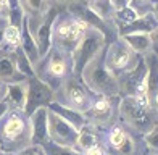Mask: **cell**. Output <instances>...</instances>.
I'll return each mask as SVG.
<instances>
[{
    "instance_id": "obj_16",
    "label": "cell",
    "mask_w": 158,
    "mask_h": 155,
    "mask_svg": "<svg viewBox=\"0 0 158 155\" xmlns=\"http://www.w3.org/2000/svg\"><path fill=\"white\" fill-rule=\"evenodd\" d=\"M19 31H21V40H19V48L21 52H23L27 60L31 61V65L37 66V63L40 61V55H39V48H37V44H35V39L32 36L31 32V27H29V18H27V15L24 16L23 23H21L19 26Z\"/></svg>"
},
{
    "instance_id": "obj_30",
    "label": "cell",
    "mask_w": 158,
    "mask_h": 155,
    "mask_svg": "<svg viewBox=\"0 0 158 155\" xmlns=\"http://www.w3.org/2000/svg\"><path fill=\"white\" fill-rule=\"evenodd\" d=\"M8 3H10V0H0V18H6Z\"/></svg>"
},
{
    "instance_id": "obj_37",
    "label": "cell",
    "mask_w": 158,
    "mask_h": 155,
    "mask_svg": "<svg viewBox=\"0 0 158 155\" xmlns=\"http://www.w3.org/2000/svg\"><path fill=\"white\" fill-rule=\"evenodd\" d=\"M82 2H84V3H87V2H89V0H82Z\"/></svg>"
},
{
    "instance_id": "obj_4",
    "label": "cell",
    "mask_w": 158,
    "mask_h": 155,
    "mask_svg": "<svg viewBox=\"0 0 158 155\" xmlns=\"http://www.w3.org/2000/svg\"><path fill=\"white\" fill-rule=\"evenodd\" d=\"M85 27H87V23L74 13L58 15L53 24L52 47L58 48L61 52L71 53L74 50V47L79 44Z\"/></svg>"
},
{
    "instance_id": "obj_9",
    "label": "cell",
    "mask_w": 158,
    "mask_h": 155,
    "mask_svg": "<svg viewBox=\"0 0 158 155\" xmlns=\"http://www.w3.org/2000/svg\"><path fill=\"white\" fill-rule=\"evenodd\" d=\"M26 84H27L26 107H24L26 116H29L35 108L47 107L50 102L55 100L53 87L50 86V84H47L45 81H42L37 74L26 78Z\"/></svg>"
},
{
    "instance_id": "obj_13",
    "label": "cell",
    "mask_w": 158,
    "mask_h": 155,
    "mask_svg": "<svg viewBox=\"0 0 158 155\" xmlns=\"http://www.w3.org/2000/svg\"><path fill=\"white\" fill-rule=\"evenodd\" d=\"M47 107H39L27 116L31 129V145H42L48 140V123H47Z\"/></svg>"
},
{
    "instance_id": "obj_33",
    "label": "cell",
    "mask_w": 158,
    "mask_h": 155,
    "mask_svg": "<svg viewBox=\"0 0 158 155\" xmlns=\"http://www.w3.org/2000/svg\"><path fill=\"white\" fill-rule=\"evenodd\" d=\"M152 11H153V15L158 18V0H155V3H153V8H152Z\"/></svg>"
},
{
    "instance_id": "obj_5",
    "label": "cell",
    "mask_w": 158,
    "mask_h": 155,
    "mask_svg": "<svg viewBox=\"0 0 158 155\" xmlns=\"http://www.w3.org/2000/svg\"><path fill=\"white\" fill-rule=\"evenodd\" d=\"M35 68V74H37L42 81H45L52 87H60L61 84L73 74V61H71V53L61 52L58 48L52 47L50 52L42 58Z\"/></svg>"
},
{
    "instance_id": "obj_6",
    "label": "cell",
    "mask_w": 158,
    "mask_h": 155,
    "mask_svg": "<svg viewBox=\"0 0 158 155\" xmlns=\"http://www.w3.org/2000/svg\"><path fill=\"white\" fill-rule=\"evenodd\" d=\"M139 57H142V55L132 52V48L121 37H116L108 42L105 48V65L116 78L126 73L127 69H131L137 63Z\"/></svg>"
},
{
    "instance_id": "obj_26",
    "label": "cell",
    "mask_w": 158,
    "mask_h": 155,
    "mask_svg": "<svg viewBox=\"0 0 158 155\" xmlns=\"http://www.w3.org/2000/svg\"><path fill=\"white\" fill-rule=\"evenodd\" d=\"M145 144L148 145V149L158 150V128H150L145 132Z\"/></svg>"
},
{
    "instance_id": "obj_17",
    "label": "cell",
    "mask_w": 158,
    "mask_h": 155,
    "mask_svg": "<svg viewBox=\"0 0 158 155\" xmlns=\"http://www.w3.org/2000/svg\"><path fill=\"white\" fill-rule=\"evenodd\" d=\"M158 27V18L153 15V11L145 13L142 16H137L134 21L127 23L126 26H121L116 29V36H124V34H135V32H145L150 34L153 29Z\"/></svg>"
},
{
    "instance_id": "obj_20",
    "label": "cell",
    "mask_w": 158,
    "mask_h": 155,
    "mask_svg": "<svg viewBox=\"0 0 158 155\" xmlns=\"http://www.w3.org/2000/svg\"><path fill=\"white\" fill-rule=\"evenodd\" d=\"M95 145H98L95 131L92 129L89 124L82 126V128L79 129V137H77V150H81V152H87L89 149H92V147H95Z\"/></svg>"
},
{
    "instance_id": "obj_34",
    "label": "cell",
    "mask_w": 158,
    "mask_h": 155,
    "mask_svg": "<svg viewBox=\"0 0 158 155\" xmlns=\"http://www.w3.org/2000/svg\"><path fill=\"white\" fill-rule=\"evenodd\" d=\"M152 103H155L156 107H158V92H156V94H155V97L152 98V102H150V105H152Z\"/></svg>"
},
{
    "instance_id": "obj_31",
    "label": "cell",
    "mask_w": 158,
    "mask_h": 155,
    "mask_svg": "<svg viewBox=\"0 0 158 155\" xmlns=\"http://www.w3.org/2000/svg\"><path fill=\"white\" fill-rule=\"evenodd\" d=\"M6 23H8V19H6V18H0V48H2V45L5 44V40H3V31H5Z\"/></svg>"
},
{
    "instance_id": "obj_27",
    "label": "cell",
    "mask_w": 158,
    "mask_h": 155,
    "mask_svg": "<svg viewBox=\"0 0 158 155\" xmlns=\"http://www.w3.org/2000/svg\"><path fill=\"white\" fill-rule=\"evenodd\" d=\"M18 155H45L42 145H27L23 150H19Z\"/></svg>"
},
{
    "instance_id": "obj_1",
    "label": "cell",
    "mask_w": 158,
    "mask_h": 155,
    "mask_svg": "<svg viewBox=\"0 0 158 155\" xmlns=\"http://www.w3.org/2000/svg\"><path fill=\"white\" fill-rule=\"evenodd\" d=\"M27 145H31L29 118L21 110H8L0 118V149L18 153Z\"/></svg>"
},
{
    "instance_id": "obj_7",
    "label": "cell",
    "mask_w": 158,
    "mask_h": 155,
    "mask_svg": "<svg viewBox=\"0 0 158 155\" xmlns=\"http://www.w3.org/2000/svg\"><path fill=\"white\" fill-rule=\"evenodd\" d=\"M119 115L131 128L140 132H147L152 128L150 103L139 100L137 97H123L119 102Z\"/></svg>"
},
{
    "instance_id": "obj_19",
    "label": "cell",
    "mask_w": 158,
    "mask_h": 155,
    "mask_svg": "<svg viewBox=\"0 0 158 155\" xmlns=\"http://www.w3.org/2000/svg\"><path fill=\"white\" fill-rule=\"evenodd\" d=\"M121 37L126 44L132 48V52L137 55L145 57L152 52V40H150V34L145 32H135V34H124V36H118Z\"/></svg>"
},
{
    "instance_id": "obj_15",
    "label": "cell",
    "mask_w": 158,
    "mask_h": 155,
    "mask_svg": "<svg viewBox=\"0 0 158 155\" xmlns=\"http://www.w3.org/2000/svg\"><path fill=\"white\" fill-rule=\"evenodd\" d=\"M26 76L18 69L16 65V57L15 50L5 52L0 48V82L8 84V82H16V81H24Z\"/></svg>"
},
{
    "instance_id": "obj_2",
    "label": "cell",
    "mask_w": 158,
    "mask_h": 155,
    "mask_svg": "<svg viewBox=\"0 0 158 155\" xmlns=\"http://www.w3.org/2000/svg\"><path fill=\"white\" fill-rule=\"evenodd\" d=\"M105 48L94 60H90L84 66L79 79L82 81V84L90 92L97 95L116 97L119 94V84H118V78L105 65Z\"/></svg>"
},
{
    "instance_id": "obj_35",
    "label": "cell",
    "mask_w": 158,
    "mask_h": 155,
    "mask_svg": "<svg viewBox=\"0 0 158 155\" xmlns=\"http://www.w3.org/2000/svg\"><path fill=\"white\" fill-rule=\"evenodd\" d=\"M55 2H58V3H71V2H76V0H55Z\"/></svg>"
},
{
    "instance_id": "obj_12",
    "label": "cell",
    "mask_w": 158,
    "mask_h": 155,
    "mask_svg": "<svg viewBox=\"0 0 158 155\" xmlns=\"http://www.w3.org/2000/svg\"><path fill=\"white\" fill-rule=\"evenodd\" d=\"M113 98L114 97H105V95H98L92 102L90 108L87 110L85 115H90L89 118L98 126H108L113 123L114 119V105H113ZM87 118V119H89Z\"/></svg>"
},
{
    "instance_id": "obj_10",
    "label": "cell",
    "mask_w": 158,
    "mask_h": 155,
    "mask_svg": "<svg viewBox=\"0 0 158 155\" xmlns=\"http://www.w3.org/2000/svg\"><path fill=\"white\" fill-rule=\"evenodd\" d=\"M60 15V8L56 5L48 6L47 11L40 16V21L35 27H31V32L35 39V44H37L39 48V55H40V60L45 57V55L50 52L52 48V32H53V24L56 18Z\"/></svg>"
},
{
    "instance_id": "obj_32",
    "label": "cell",
    "mask_w": 158,
    "mask_h": 155,
    "mask_svg": "<svg viewBox=\"0 0 158 155\" xmlns=\"http://www.w3.org/2000/svg\"><path fill=\"white\" fill-rule=\"evenodd\" d=\"M10 108H8V105H6L3 100H0V118H2L5 113H6V111H8Z\"/></svg>"
},
{
    "instance_id": "obj_3",
    "label": "cell",
    "mask_w": 158,
    "mask_h": 155,
    "mask_svg": "<svg viewBox=\"0 0 158 155\" xmlns=\"http://www.w3.org/2000/svg\"><path fill=\"white\" fill-rule=\"evenodd\" d=\"M108 44V37L103 31H100L98 27L89 26L85 27L79 44L74 47V50L71 52V61H73V76L81 78V73L84 66L87 65L90 60H94L97 55L103 50Z\"/></svg>"
},
{
    "instance_id": "obj_24",
    "label": "cell",
    "mask_w": 158,
    "mask_h": 155,
    "mask_svg": "<svg viewBox=\"0 0 158 155\" xmlns=\"http://www.w3.org/2000/svg\"><path fill=\"white\" fill-rule=\"evenodd\" d=\"M21 3H23L24 11H27L26 15H39V16H42L48 8L47 0H21Z\"/></svg>"
},
{
    "instance_id": "obj_36",
    "label": "cell",
    "mask_w": 158,
    "mask_h": 155,
    "mask_svg": "<svg viewBox=\"0 0 158 155\" xmlns=\"http://www.w3.org/2000/svg\"><path fill=\"white\" fill-rule=\"evenodd\" d=\"M2 95H3V84L0 82V100H2Z\"/></svg>"
},
{
    "instance_id": "obj_21",
    "label": "cell",
    "mask_w": 158,
    "mask_h": 155,
    "mask_svg": "<svg viewBox=\"0 0 158 155\" xmlns=\"http://www.w3.org/2000/svg\"><path fill=\"white\" fill-rule=\"evenodd\" d=\"M137 152V145H135V140L132 139L131 134H124L123 140L114 145V147H110V155H135Z\"/></svg>"
},
{
    "instance_id": "obj_14",
    "label": "cell",
    "mask_w": 158,
    "mask_h": 155,
    "mask_svg": "<svg viewBox=\"0 0 158 155\" xmlns=\"http://www.w3.org/2000/svg\"><path fill=\"white\" fill-rule=\"evenodd\" d=\"M26 92H27L26 79L24 81H16V82L3 84L2 100L8 105L10 110H21V111H24V107H26Z\"/></svg>"
},
{
    "instance_id": "obj_22",
    "label": "cell",
    "mask_w": 158,
    "mask_h": 155,
    "mask_svg": "<svg viewBox=\"0 0 158 155\" xmlns=\"http://www.w3.org/2000/svg\"><path fill=\"white\" fill-rule=\"evenodd\" d=\"M45 155H84L81 150L77 149H71V147H63L58 144H53L52 140H47L45 144H42Z\"/></svg>"
},
{
    "instance_id": "obj_11",
    "label": "cell",
    "mask_w": 158,
    "mask_h": 155,
    "mask_svg": "<svg viewBox=\"0 0 158 155\" xmlns=\"http://www.w3.org/2000/svg\"><path fill=\"white\" fill-rule=\"evenodd\" d=\"M61 90H63V95H64V103L66 107L69 108H74L77 111H82V113H87V110L90 108L92 105V97L87 92V87L82 84L81 79H77L71 74L66 81L61 84Z\"/></svg>"
},
{
    "instance_id": "obj_18",
    "label": "cell",
    "mask_w": 158,
    "mask_h": 155,
    "mask_svg": "<svg viewBox=\"0 0 158 155\" xmlns=\"http://www.w3.org/2000/svg\"><path fill=\"white\" fill-rule=\"evenodd\" d=\"M48 110H52V111H55L56 115H60L63 119H66L68 123H71L74 126V128H77V129H81L82 126H85L87 124V115L85 113H82V111H77V110H74V108H69V107H66V105H63V103H60V102H56V100H53V102H50L48 105Z\"/></svg>"
},
{
    "instance_id": "obj_28",
    "label": "cell",
    "mask_w": 158,
    "mask_h": 155,
    "mask_svg": "<svg viewBox=\"0 0 158 155\" xmlns=\"http://www.w3.org/2000/svg\"><path fill=\"white\" fill-rule=\"evenodd\" d=\"M129 2H131V0H108V3H110L113 11H118V10L126 8V6H129Z\"/></svg>"
},
{
    "instance_id": "obj_23",
    "label": "cell",
    "mask_w": 158,
    "mask_h": 155,
    "mask_svg": "<svg viewBox=\"0 0 158 155\" xmlns=\"http://www.w3.org/2000/svg\"><path fill=\"white\" fill-rule=\"evenodd\" d=\"M3 40L10 48H16L19 47V40H21V31L18 26H13L10 23H6L5 31H3Z\"/></svg>"
},
{
    "instance_id": "obj_25",
    "label": "cell",
    "mask_w": 158,
    "mask_h": 155,
    "mask_svg": "<svg viewBox=\"0 0 158 155\" xmlns=\"http://www.w3.org/2000/svg\"><path fill=\"white\" fill-rule=\"evenodd\" d=\"M155 0H131L129 2V6L137 13V16H142L145 13H150L153 8Z\"/></svg>"
},
{
    "instance_id": "obj_29",
    "label": "cell",
    "mask_w": 158,
    "mask_h": 155,
    "mask_svg": "<svg viewBox=\"0 0 158 155\" xmlns=\"http://www.w3.org/2000/svg\"><path fill=\"white\" fill-rule=\"evenodd\" d=\"M150 40H152V52L158 55V27L150 32Z\"/></svg>"
},
{
    "instance_id": "obj_8",
    "label": "cell",
    "mask_w": 158,
    "mask_h": 155,
    "mask_svg": "<svg viewBox=\"0 0 158 155\" xmlns=\"http://www.w3.org/2000/svg\"><path fill=\"white\" fill-rule=\"evenodd\" d=\"M47 123H48V140L63 147L77 149V137H79L77 128H74L71 123H68L66 119H63L52 110H48L47 113Z\"/></svg>"
}]
</instances>
